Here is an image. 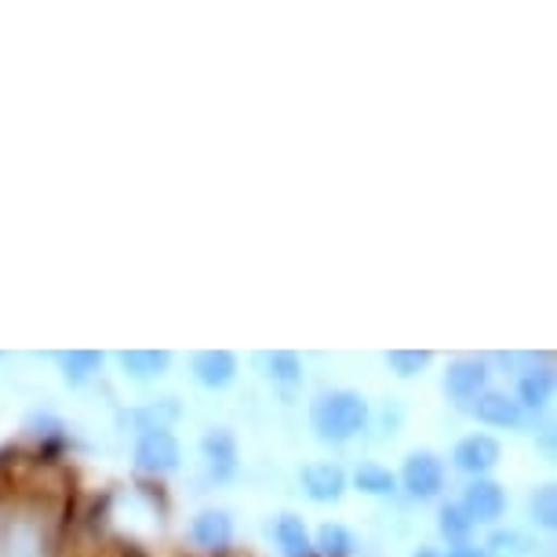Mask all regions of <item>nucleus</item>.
Here are the masks:
<instances>
[{"mask_svg": "<svg viewBox=\"0 0 557 557\" xmlns=\"http://www.w3.org/2000/svg\"><path fill=\"white\" fill-rule=\"evenodd\" d=\"M368 401L357 391H329L310 405V430L324 445H346L368 426Z\"/></svg>", "mask_w": 557, "mask_h": 557, "instance_id": "nucleus-1", "label": "nucleus"}, {"mask_svg": "<svg viewBox=\"0 0 557 557\" xmlns=\"http://www.w3.org/2000/svg\"><path fill=\"white\" fill-rule=\"evenodd\" d=\"M135 467L153 478L175 474V470L183 467V445H178V437L164 426L143 430L139 441H135Z\"/></svg>", "mask_w": 557, "mask_h": 557, "instance_id": "nucleus-2", "label": "nucleus"}, {"mask_svg": "<svg viewBox=\"0 0 557 557\" xmlns=\"http://www.w3.org/2000/svg\"><path fill=\"white\" fill-rule=\"evenodd\" d=\"M408 496L426 503V499H437L441 488H445V462H441L434 451H412L401 467V478H397Z\"/></svg>", "mask_w": 557, "mask_h": 557, "instance_id": "nucleus-3", "label": "nucleus"}, {"mask_svg": "<svg viewBox=\"0 0 557 557\" xmlns=\"http://www.w3.org/2000/svg\"><path fill=\"white\" fill-rule=\"evenodd\" d=\"M459 507L467 510L470 521H481V524H496L503 513H507V492L503 485H496L492 478H474L467 488H462V499Z\"/></svg>", "mask_w": 557, "mask_h": 557, "instance_id": "nucleus-4", "label": "nucleus"}, {"mask_svg": "<svg viewBox=\"0 0 557 557\" xmlns=\"http://www.w3.org/2000/svg\"><path fill=\"white\" fill-rule=\"evenodd\" d=\"M499 459H503V448L492 434H470L451 448V462H456V470H462V474H470V478L492 474V470L499 467Z\"/></svg>", "mask_w": 557, "mask_h": 557, "instance_id": "nucleus-5", "label": "nucleus"}, {"mask_svg": "<svg viewBox=\"0 0 557 557\" xmlns=\"http://www.w3.org/2000/svg\"><path fill=\"white\" fill-rule=\"evenodd\" d=\"M488 364L481 357H456L445 368V394L451 401H474L478 394L488 391Z\"/></svg>", "mask_w": 557, "mask_h": 557, "instance_id": "nucleus-6", "label": "nucleus"}, {"mask_svg": "<svg viewBox=\"0 0 557 557\" xmlns=\"http://www.w3.org/2000/svg\"><path fill=\"white\" fill-rule=\"evenodd\" d=\"M201 456H205V467L212 481H230L237 474L240 467V451H237V437L234 430L226 426H212L208 434L201 437Z\"/></svg>", "mask_w": 557, "mask_h": 557, "instance_id": "nucleus-7", "label": "nucleus"}, {"mask_svg": "<svg viewBox=\"0 0 557 557\" xmlns=\"http://www.w3.org/2000/svg\"><path fill=\"white\" fill-rule=\"evenodd\" d=\"M299 485L313 503H339L346 496V470L339 462H307L299 470Z\"/></svg>", "mask_w": 557, "mask_h": 557, "instance_id": "nucleus-8", "label": "nucleus"}, {"mask_svg": "<svg viewBox=\"0 0 557 557\" xmlns=\"http://www.w3.org/2000/svg\"><path fill=\"white\" fill-rule=\"evenodd\" d=\"M470 412H474L478 423L499 426V430H518L524 423V408L513 401V394H507V391H485V394H478L474 405H470Z\"/></svg>", "mask_w": 557, "mask_h": 557, "instance_id": "nucleus-9", "label": "nucleus"}, {"mask_svg": "<svg viewBox=\"0 0 557 557\" xmlns=\"http://www.w3.org/2000/svg\"><path fill=\"white\" fill-rule=\"evenodd\" d=\"M190 540L201 546L205 554H226L234 543V518L226 510H201L190 524Z\"/></svg>", "mask_w": 557, "mask_h": 557, "instance_id": "nucleus-10", "label": "nucleus"}, {"mask_svg": "<svg viewBox=\"0 0 557 557\" xmlns=\"http://www.w3.org/2000/svg\"><path fill=\"white\" fill-rule=\"evenodd\" d=\"M194 380L205 391H223L237 380V357L230 350H201L194 354Z\"/></svg>", "mask_w": 557, "mask_h": 557, "instance_id": "nucleus-11", "label": "nucleus"}, {"mask_svg": "<svg viewBox=\"0 0 557 557\" xmlns=\"http://www.w3.org/2000/svg\"><path fill=\"white\" fill-rule=\"evenodd\" d=\"M550 397H554V368H550V361H546L543 368H535V361H532L518 375V397H513V401H518L524 408V416H529V412H540Z\"/></svg>", "mask_w": 557, "mask_h": 557, "instance_id": "nucleus-12", "label": "nucleus"}, {"mask_svg": "<svg viewBox=\"0 0 557 557\" xmlns=\"http://www.w3.org/2000/svg\"><path fill=\"white\" fill-rule=\"evenodd\" d=\"M270 532H273V543H277L281 557H318L313 554V540L307 532V521L296 518V513H281Z\"/></svg>", "mask_w": 557, "mask_h": 557, "instance_id": "nucleus-13", "label": "nucleus"}, {"mask_svg": "<svg viewBox=\"0 0 557 557\" xmlns=\"http://www.w3.org/2000/svg\"><path fill=\"white\" fill-rule=\"evenodd\" d=\"M117 361L124 368V375L135 383H153L172 368V354L168 350H121Z\"/></svg>", "mask_w": 557, "mask_h": 557, "instance_id": "nucleus-14", "label": "nucleus"}, {"mask_svg": "<svg viewBox=\"0 0 557 557\" xmlns=\"http://www.w3.org/2000/svg\"><path fill=\"white\" fill-rule=\"evenodd\" d=\"M55 364H59L62 380H66L70 386H84L99 375L102 354H96V350H62V354H55Z\"/></svg>", "mask_w": 557, "mask_h": 557, "instance_id": "nucleus-15", "label": "nucleus"}, {"mask_svg": "<svg viewBox=\"0 0 557 557\" xmlns=\"http://www.w3.org/2000/svg\"><path fill=\"white\" fill-rule=\"evenodd\" d=\"M259 364H262V375L277 386H296L302 380V361H299V354H292V350L259 354Z\"/></svg>", "mask_w": 557, "mask_h": 557, "instance_id": "nucleus-16", "label": "nucleus"}, {"mask_svg": "<svg viewBox=\"0 0 557 557\" xmlns=\"http://www.w3.org/2000/svg\"><path fill=\"white\" fill-rule=\"evenodd\" d=\"M354 546V532L339 521H324L313 535V554L318 557H350Z\"/></svg>", "mask_w": 557, "mask_h": 557, "instance_id": "nucleus-17", "label": "nucleus"}, {"mask_svg": "<svg viewBox=\"0 0 557 557\" xmlns=\"http://www.w3.org/2000/svg\"><path fill=\"white\" fill-rule=\"evenodd\" d=\"M354 485H357V492H364V496L386 499L397 492V474H391V470L380 467V462H361V467L354 470Z\"/></svg>", "mask_w": 557, "mask_h": 557, "instance_id": "nucleus-18", "label": "nucleus"}, {"mask_svg": "<svg viewBox=\"0 0 557 557\" xmlns=\"http://www.w3.org/2000/svg\"><path fill=\"white\" fill-rule=\"evenodd\" d=\"M437 532L445 535L448 546L456 543H470V532H474V521L467 518V510L459 507V503H445L437 513Z\"/></svg>", "mask_w": 557, "mask_h": 557, "instance_id": "nucleus-19", "label": "nucleus"}, {"mask_svg": "<svg viewBox=\"0 0 557 557\" xmlns=\"http://www.w3.org/2000/svg\"><path fill=\"white\" fill-rule=\"evenodd\" d=\"M481 550H485V557H532L535 543L524 540L521 532H492V540Z\"/></svg>", "mask_w": 557, "mask_h": 557, "instance_id": "nucleus-20", "label": "nucleus"}, {"mask_svg": "<svg viewBox=\"0 0 557 557\" xmlns=\"http://www.w3.org/2000/svg\"><path fill=\"white\" fill-rule=\"evenodd\" d=\"M430 361H434L430 350H386V364H391V372L397 380H412Z\"/></svg>", "mask_w": 557, "mask_h": 557, "instance_id": "nucleus-21", "label": "nucleus"}, {"mask_svg": "<svg viewBox=\"0 0 557 557\" xmlns=\"http://www.w3.org/2000/svg\"><path fill=\"white\" fill-rule=\"evenodd\" d=\"M532 521L543 524V529H554V524H557V492H554V485H540L532 492Z\"/></svg>", "mask_w": 557, "mask_h": 557, "instance_id": "nucleus-22", "label": "nucleus"}, {"mask_svg": "<svg viewBox=\"0 0 557 557\" xmlns=\"http://www.w3.org/2000/svg\"><path fill=\"white\" fill-rule=\"evenodd\" d=\"M26 430L34 437H55L59 441L66 426H62V419H55V416H29L26 419Z\"/></svg>", "mask_w": 557, "mask_h": 557, "instance_id": "nucleus-23", "label": "nucleus"}, {"mask_svg": "<svg viewBox=\"0 0 557 557\" xmlns=\"http://www.w3.org/2000/svg\"><path fill=\"white\" fill-rule=\"evenodd\" d=\"M441 557H485V550H481L478 543H456V546H448V554H441Z\"/></svg>", "mask_w": 557, "mask_h": 557, "instance_id": "nucleus-24", "label": "nucleus"}, {"mask_svg": "<svg viewBox=\"0 0 557 557\" xmlns=\"http://www.w3.org/2000/svg\"><path fill=\"white\" fill-rule=\"evenodd\" d=\"M412 557H441V554H437V550H430V546H419V550H416Z\"/></svg>", "mask_w": 557, "mask_h": 557, "instance_id": "nucleus-25", "label": "nucleus"}, {"mask_svg": "<svg viewBox=\"0 0 557 557\" xmlns=\"http://www.w3.org/2000/svg\"><path fill=\"white\" fill-rule=\"evenodd\" d=\"M128 557H143V554H128Z\"/></svg>", "mask_w": 557, "mask_h": 557, "instance_id": "nucleus-26", "label": "nucleus"}]
</instances>
